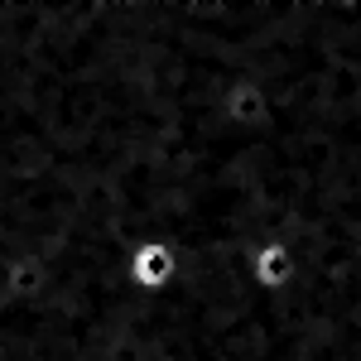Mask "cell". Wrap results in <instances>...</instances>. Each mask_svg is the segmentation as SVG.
<instances>
[{"mask_svg": "<svg viewBox=\"0 0 361 361\" xmlns=\"http://www.w3.org/2000/svg\"><path fill=\"white\" fill-rule=\"evenodd\" d=\"M126 279H130L135 294H149V299L169 294L173 279H178V250H173V241H164V236L135 241L130 255H126Z\"/></svg>", "mask_w": 361, "mask_h": 361, "instance_id": "1", "label": "cell"}, {"mask_svg": "<svg viewBox=\"0 0 361 361\" xmlns=\"http://www.w3.org/2000/svg\"><path fill=\"white\" fill-rule=\"evenodd\" d=\"M299 275V255L289 250V241L279 236H260L246 255V279L260 289V294H284Z\"/></svg>", "mask_w": 361, "mask_h": 361, "instance_id": "2", "label": "cell"}, {"mask_svg": "<svg viewBox=\"0 0 361 361\" xmlns=\"http://www.w3.org/2000/svg\"><path fill=\"white\" fill-rule=\"evenodd\" d=\"M217 111H222L226 126H236V130H260L265 121H270V87L260 82V78H231L222 87V97H217Z\"/></svg>", "mask_w": 361, "mask_h": 361, "instance_id": "3", "label": "cell"}]
</instances>
